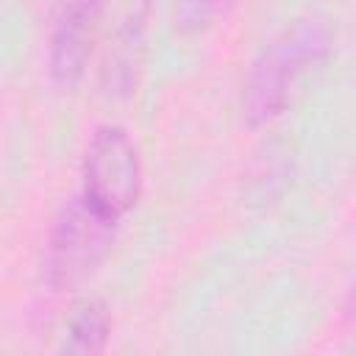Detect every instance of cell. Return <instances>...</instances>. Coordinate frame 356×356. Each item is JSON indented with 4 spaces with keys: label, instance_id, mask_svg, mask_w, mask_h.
<instances>
[{
    "label": "cell",
    "instance_id": "2",
    "mask_svg": "<svg viewBox=\"0 0 356 356\" xmlns=\"http://www.w3.org/2000/svg\"><path fill=\"white\" fill-rule=\"evenodd\" d=\"M111 242H114V220L100 214L83 197L70 200L50 234V245L44 256L47 284L53 289H72L83 284L106 259Z\"/></svg>",
    "mask_w": 356,
    "mask_h": 356
},
{
    "label": "cell",
    "instance_id": "1",
    "mask_svg": "<svg viewBox=\"0 0 356 356\" xmlns=\"http://www.w3.org/2000/svg\"><path fill=\"white\" fill-rule=\"evenodd\" d=\"M328 42L331 33L325 19L309 17L286 28L261 50L245 92V117L250 125L270 122L281 114L298 81L328 53Z\"/></svg>",
    "mask_w": 356,
    "mask_h": 356
},
{
    "label": "cell",
    "instance_id": "5",
    "mask_svg": "<svg viewBox=\"0 0 356 356\" xmlns=\"http://www.w3.org/2000/svg\"><path fill=\"white\" fill-rule=\"evenodd\" d=\"M111 331V320L103 303H86L83 309H78V314L70 323L67 339H64V350L67 353H78V356H89V353H100L106 348Z\"/></svg>",
    "mask_w": 356,
    "mask_h": 356
},
{
    "label": "cell",
    "instance_id": "4",
    "mask_svg": "<svg viewBox=\"0 0 356 356\" xmlns=\"http://www.w3.org/2000/svg\"><path fill=\"white\" fill-rule=\"evenodd\" d=\"M100 8L103 0H72L64 8L50 42V75L56 83L72 86L83 75Z\"/></svg>",
    "mask_w": 356,
    "mask_h": 356
},
{
    "label": "cell",
    "instance_id": "3",
    "mask_svg": "<svg viewBox=\"0 0 356 356\" xmlns=\"http://www.w3.org/2000/svg\"><path fill=\"white\" fill-rule=\"evenodd\" d=\"M83 200L108 220H120L134 209L142 186L139 153L120 125H103L92 134L83 153Z\"/></svg>",
    "mask_w": 356,
    "mask_h": 356
},
{
    "label": "cell",
    "instance_id": "6",
    "mask_svg": "<svg viewBox=\"0 0 356 356\" xmlns=\"http://www.w3.org/2000/svg\"><path fill=\"white\" fill-rule=\"evenodd\" d=\"M234 3L236 0H181L175 11V22L181 31L195 33V31L209 28L217 17H225V11Z\"/></svg>",
    "mask_w": 356,
    "mask_h": 356
}]
</instances>
